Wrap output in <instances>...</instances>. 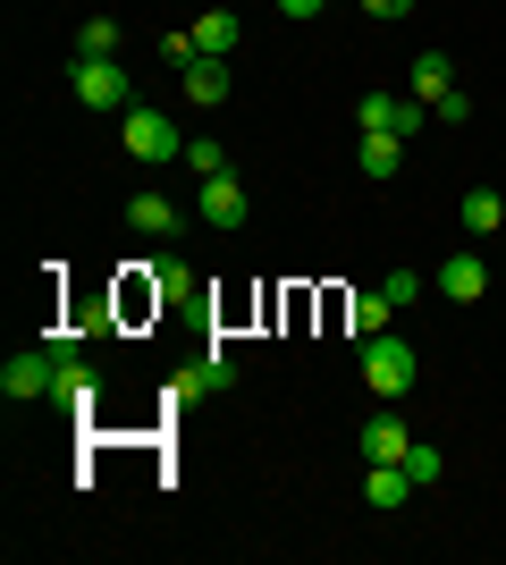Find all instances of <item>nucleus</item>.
<instances>
[{
  "mask_svg": "<svg viewBox=\"0 0 506 565\" xmlns=\"http://www.w3.org/2000/svg\"><path fill=\"white\" fill-rule=\"evenodd\" d=\"M380 296H388V305H397V312H406L413 296H422V279H413V270H388V279H380Z\"/></svg>",
  "mask_w": 506,
  "mask_h": 565,
  "instance_id": "23",
  "label": "nucleus"
},
{
  "mask_svg": "<svg viewBox=\"0 0 506 565\" xmlns=\"http://www.w3.org/2000/svg\"><path fill=\"white\" fill-rule=\"evenodd\" d=\"M212 388H237V363H228V354H203V363H194V372H177L169 380V405H186V397H212Z\"/></svg>",
  "mask_w": 506,
  "mask_h": 565,
  "instance_id": "10",
  "label": "nucleus"
},
{
  "mask_svg": "<svg viewBox=\"0 0 506 565\" xmlns=\"http://www.w3.org/2000/svg\"><path fill=\"white\" fill-rule=\"evenodd\" d=\"M363 9H372V18H380V25H397V18H406V9H413V0H363Z\"/></svg>",
  "mask_w": 506,
  "mask_h": 565,
  "instance_id": "26",
  "label": "nucleus"
},
{
  "mask_svg": "<svg viewBox=\"0 0 506 565\" xmlns=\"http://www.w3.org/2000/svg\"><path fill=\"white\" fill-rule=\"evenodd\" d=\"M203 287H194V262H177V254H161L152 262V305H194Z\"/></svg>",
  "mask_w": 506,
  "mask_h": 565,
  "instance_id": "17",
  "label": "nucleus"
},
{
  "mask_svg": "<svg viewBox=\"0 0 506 565\" xmlns=\"http://www.w3.org/2000/svg\"><path fill=\"white\" fill-rule=\"evenodd\" d=\"M363 380H372V397H406L413 380H422V354H413V338H363Z\"/></svg>",
  "mask_w": 506,
  "mask_h": 565,
  "instance_id": "1",
  "label": "nucleus"
},
{
  "mask_svg": "<svg viewBox=\"0 0 506 565\" xmlns=\"http://www.w3.org/2000/svg\"><path fill=\"white\" fill-rule=\"evenodd\" d=\"M245 212H254V203H245V178L237 169H228V178H203V194H194V220H203V228H245Z\"/></svg>",
  "mask_w": 506,
  "mask_h": 565,
  "instance_id": "6",
  "label": "nucleus"
},
{
  "mask_svg": "<svg viewBox=\"0 0 506 565\" xmlns=\"http://www.w3.org/2000/svg\"><path fill=\"white\" fill-rule=\"evenodd\" d=\"M330 0H279V18H321Z\"/></svg>",
  "mask_w": 506,
  "mask_h": 565,
  "instance_id": "27",
  "label": "nucleus"
},
{
  "mask_svg": "<svg viewBox=\"0 0 506 565\" xmlns=\"http://www.w3.org/2000/svg\"><path fill=\"white\" fill-rule=\"evenodd\" d=\"M76 51H85V60H119V18H85Z\"/></svg>",
  "mask_w": 506,
  "mask_h": 565,
  "instance_id": "21",
  "label": "nucleus"
},
{
  "mask_svg": "<svg viewBox=\"0 0 506 565\" xmlns=\"http://www.w3.org/2000/svg\"><path fill=\"white\" fill-rule=\"evenodd\" d=\"M186 169H194V178H228L237 161L219 152V136H186Z\"/></svg>",
  "mask_w": 506,
  "mask_h": 565,
  "instance_id": "20",
  "label": "nucleus"
},
{
  "mask_svg": "<svg viewBox=\"0 0 506 565\" xmlns=\"http://www.w3.org/2000/svg\"><path fill=\"white\" fill-rule=\"evenodd\" d=\"M161 60H169V68H186V60H203V51H194V25H186V34H161Z\"/></svg>",
  "mask_w": 506,
  "mask_h": 565,
  "instance_id": "24",
  "label": "nucleus"
},
{
  "mask_svg": "<svg viewBox=\"0 0 506 565\" xmlns=\"http://www.w3.org/2000/svg\"><path fill=\"white\" fill-rule=\"evenodd\" d=\"M119 143L127 152H136V161H186V136H177V127H169L161 110H119Z\"/></svg>",
  "mask_w": 506,
  "mask_h": 565,
  "instance_id": "3",
  "label": "nucleus"
},
{
  "mask_svg": "<svg viewBox=\"0 0 506 565\" xmlns=\"http://www.w3.org/2000/svg\"><path fill=\"white\" fill-rule=\"evenodd\" d=\"M177 220H186V212H177L161 186H152V194H127V228L152 236V245H161V236H177Z\"/></svg>",
  "mask_w": 506,
  "mask_h": 565,
  "instance_id": "15",
  "label": "nucleus"
},
{
  "mask_svg": "<svg viewBox=\"0 0 506 565\" xmlns=\"http://www.w3.org/2000/svg\"><path fill=\"white\" fill-rule=\"evenodd\" d=\"M177 85H186L194 110H219V102H228V60H212V51H203V60H186V68H177Z\"/></svg>",
  "mask_w": 506,
  "mask_h": 565,
  "instance_id": "13",
  "label": "nucleus"
},
{
  "mask_svg": "<svg viewBox=\"0 0 506 565\" xmlns=\"http://www.w3.org/2000/svg\"><path fill=\"white\" fill-rule=\"evenodd\" d=\"M51 380H60V354H51V347L9 354V363H0V397H9V405H43Z\"/></svg>",
  "mask_w": 506,
  "mask_h": 565,
  "instance_id": "4",
  "label": "nucleus"
},
{
  "mask_svg": "<svg viewBox=\"0 0 506 565\" xmlns=\"http://www.w3.org/2000/svg\"><path fill=\"white\" fill-rule=\"evenodd\" d=\"M237 34H245V25L228 18V9H212V18H194V51H212V60H228V51H237Z\"/></svg>",
  "mask_w": 506,
  "mask_h": 565,
  "instance_id": "18",
  "label": "nucleus"
},
{
  "mask_svg": "<svg viewBox=\"0 0 506 565\" xmlns=\"http://www.w3.org/2000/svg\"><path fill=\"white\" fill-rule=\"evenodd\" d=\"M406 472H413V490H431L439 472H448V456H439L431 439H413V448H406Z\"/></svg>",
  "mask_w": 506,
  "mask_h": 565,
  "instance_id": "22",
  "label": "nucleus"
},
{
  "mask_svg": "<svg viewBox=\"0 0 506 565\" xmlns=\"http://www.w3.org/2000/svg\"><path fill=\"white\" fill-rule=\"evenodd\" d=\"M68 94L85 102V110H136L127 68H119V60H85V51H76V68H68Z\"/></svg>",
  "mask_w": 506,
  "mask_h": 565,
  "instance_id": "2",
  "label": "nucleus"
},
{
  "mask_svg": "<svg viewBox=\"0 0 506 565\" xmlns=\"http://www.w3.org/2000/svg\"><path fill=\"white\" fill-rule=\"evenodd\" d=\"M406 498H413V472L406 465H363V507H372V515H397Z\"/></svg>",
  "mask_w": 506,
  "mask_h": 565,
  "instance_id": "12",
  "label": "nucleus"
},
{
  "mask_svg": "<svg viewBox=\"0 0 506 565\" xmlns=\"http://www.w3.org/2000/svg\"><path fill=\"white\" fill-rule=\"evenodd\" d=\"M355 169L372 178V186H388V178L406 169V136H372V127H363L355 136Z\"/></svg>",
  "mask_w": 506,
  "mask_h": 565,
  "instance_id": "14",
  "label": "nucleus"
},
{
  "mask_svg": "<svg viewBox=\"0 0 506 565\" xmlns=\"http://www.w3.org/2000/svg\"><path fill=\"white\" fill-rule=\"evenodd\" d=\"M406 94L422 102V110H439V102L456 94V60H448V51H422V60H413V76H406Z\"/></svg>",
  "mask_w": 506,
  "mask_h": 565,
  "instance_id": "11",
  "label": "nucleus"
},
{
  "mask_svg": "<svg viewBox=\"0 0 506 565\" xmlns=\"http://www.w3.org/2000/svg\"><path fill=\"white\" fill-rule=\"evenodd\" d=\"M431 118H448V127H464V118H473V94H464V85H456V94L439 102V110H431Z\"/></svg>",
  "mask_w": 506,
  "mask_h": 565,
  "instance_id": "25",
  "label": "nucleus"
},
{
  "mask_svg": "<svg viewBox=\"0 0 506 565\" xmlns=\"http://www.w3.org/2000/svg\"><path fill=\"white\" fill-rule=\"evenodd\" d=\"M355 127H372V136H422V102L413 94H363Z\"/></svg>",
  "mask_w": 506,
  "mask_h": 565,
  "instance_id": "7",
  "label": "nucleus"
},
{
  "mask_svg": "<svg viewBox=\"0 0 506 565\" xmlns=\"http://www.w3.org/2000/svg\"><path fill=\"white\" fill-rule=\"evenodd\" d=\"M406 448H413V430L397 423V414H372V423H363V439H355L363 465H406Z\"/></svg>",
  "mask_w": 506,
  "mask_h": 565,
  "instance_id": "9",
  "label": "nucleus"
},
{
  "mask_svg": "<svg viewBox=\"0 0 506 565\" xmlns=\"http://www.w3.org/2000/svg\"><path fill=\"white\" fill-rule=\"evenodd\" d=\"M439 296H448V305H482V296H489V262L473 254V245L448 254V262H439Z\"/></svg>",
  "mask_w": 506,
  "mask_h": 565,
  "instance_id": "8",
  "label": "nucleus"
},
{
  "mask_svg": "<svg viewBox=\"0 0 506 565\" xmlns=\"http://www.w3.org/2000/svg\"><path fill=\"white\" fill-rule=\"evenodd\" d=\"M51 354H60V380H51V405H68V414H94L101 405V380L76 363V338H43Z\"/></svg>",
  "mask_w": 506,
  "mask_h": 565,
  "instance_id": "5",
  "label": "nucleus"
},
{
  "mask_svg": "<svg viewBox=\"0 0 506 565\" xmlns=\"http://www.w3.org/2000/svg\"><path fill=\"white\" fill-rule=\"evenodd\" d=\"M456 220H464V236H498V228H506V194H498V186H473V194L456 203Z\"/></svg>",
  "mask_w": 506,
  "mask_h": 565,
  "instance_id": "16",
  "label": "nucleus"
},
{
  "mask_svg": "<svg viewBox=\"0 0 506 565\" xmlns=\"http://www.w3.org/2000/svg\"><path fill=\"white\" fill-rule=\"evenodd\" d=\"M388 312H397V305H388L380 287H363L355 305H346V321H355V338H380V330H388Z\"/></svg>",
  "mask_w": 506,
  "mask_h": 565,
  "instance_id": "19",
  "label": "nucleus"
}]
</instances>
